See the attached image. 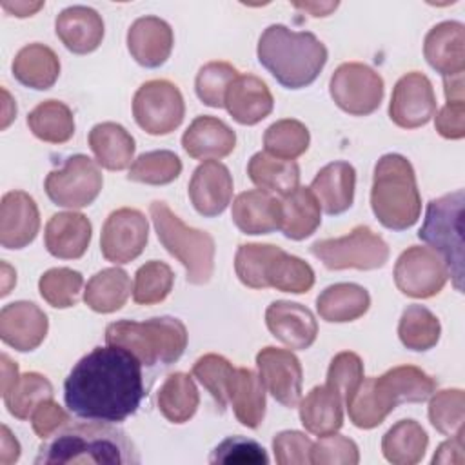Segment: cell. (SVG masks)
Returning <instances> with one entry per match:
<instances>
[{
	"label": "cell",
	"instance_id": "obj_1",
	"mask_svg": "<svg viewBox=\"0 0 465 465\" xmlns=\"http://www.w3.org/2000/svg\"><path fill=\"white\" fill-rule=\"evenodd\" d=\"M145 394L142 361L120 345L94 347L74 363L64 381L67 409L105 423L133 416Z\"/></svg>",
	"mask_w": 465,
	"mask_h": 465
},
{
	"label": "cell",
	"instance_id": "obj_2",
	"mask_svg": "<svg viewBox=\"0 0 465 465\" xmlns=\"http://www.w3.org/2000/svg\"><path fill=\"white\" fill-rule=\"evenodd\" d=\"M35 463L136 465L140 463V456L122 429L91 420L87 423L65 425L53 438H47L40 445Z\"/></svg>",
	"mask_w": 465,
	"mask_h": 465
},
{
	"label": "cell",
	"instance_id": "obj_3",
	"mask_svg": "<svg viewBox=\"0 0 465 465\" xmlns=\"http://www.w3.org/2000/svg\"><path fill=\"white\" fill-rule=\"evenodd\" d=\"M258 62L287 89L311 85L327 64V47L309 31H292L283 24L269 25L256 47Z\"/></svg>",
	"mask_w": 465,
	"mask_h": 465
},
{
	"label": "cell",
	"instance_id": "obj_4",
	"mask_svg": "<svg viewBox=\"0 0 465 465\" xmlns=\"http://www.w3.org/2000/svg\"><path fill=\"white\" fill-rule=\"evenodd\" d=\"M371 207L378 222L391 231H405L418 222L421 196L412 163L403 154L387 153L376 162Z\"/></svg>",
	"mask_w": 465,
	"mask_h": 465
},
{
	"label": "cell",
	"instance_id": "obj_5",
	"mask_svg": "<svg viewBox=\"0 0 465 465\" xmlns=\"http://www.w3.org/2000/svg\"><path fill=\"white\" fill-rule=\"evenodd\" d=\"M105 343L127 349L145 367L171 365L182 358L187 347V329L182 320L173 316H156L145 322L118 320L107 325Z\"/></svg>",
	"mask_w": 465,
	"mask_h": 465
},
{
	"label": "cell",
	"instance_id": "obj_6",
	"mask_svg": "<svg viewBox=\"0 0 465 465\" xmlns=\"http://www.w3.org/2000/svg\"><path fill=\"white\" fill-rule=\"evenodd\" d=\"M149 213L160 243L185 267L187 282L205 285L214 271V238L185 225L162 200L153 202Z\"/></svg>",
	"mask_w": 465,
	"mask_h": 465
},
{
	"label": "cell",
	"instance_id": "obj_7",
	"mask_svg": "<svg viewBox=\"0 0 465 465\" xmlns=\"http://www.w3.org/2000/svg\"><path fill=\"white\" fill-rule=\"evenodd\" d=\"M463 189L430 200L418 231V238L443 258L456 291L463 280Z\"/></svg>",
	"mask_w": 465,
	"mask_h": 465
},
{
	"label": "cell",
	"instance_id": "obj_8",
	"mask_svg": "<svg viewBox=\"0 0 465 465\" xmlns=\"http://www.w3.org/2000/svg\"><path fill=\"white\" fill-rule=\"evenodd\" d=\"M311 252L331 271H374L389 260L387 242L367 225H356L340 238L318 240L311 245Z\"/></svg>",
	"mask_w": 465,
	"mask_h": 465
},
{
	"label": "cell",
	"instance_id": "obj_9",
	"mask_svg": "<svg viewBox=\"0 0 465 465\" xmlns=\"http://www.w3.org/2000/svg\"><path fill=\"white\" fill-rule=\"evenodd\" d=\"M133 116L147 134L163 136L173 133L185 116L182 91L163 78L142 84L133 96Z\"/></svg>",
	"mask_w": 465,
	"mask_h": 465
},
{
	"label": "cell",
	"instance_id": "obj_10",
	"mask_svg": "<svg viewBox=\"0 0 465 465\" xmlns=\"http://www.w3.org/2000/svg\"><path fill=\"white\" fill-rule=\"evenodd\" d=\"M104 185V176L98 163L85 154L65 158L60 169L47 174L44 182L45 194L58 207L82 209L91 205Z\"/></svg>",
	"mask_w": 465,
	"mask_h": 465
},
{
	"label": "cell",
	"instance_id": "obj_11",
	"mask_svg": "<svg viewBox=\"0 0 465 465\" xmlns=\"http://www.w3.org/2000/svg\"><path fill=\"white\" fill-rule=\"evenodd\" d=\"M383 78L361 62L338 65L329 82V93L334 104L352 116L374 113L383 100Z\"/></svg>",
	"mask_w": 465,
	"mask_h": 465
},
{
	"label": "cell",
	"instance_id": "obj_12",
	"mask_svg": "<svg viewBox=\"0 0 465 465\" xmlns=\"http://www.w3.org/2000/svg\"><path fill=\"white\" fill-rule=\"evenodd\" d=\"M449 280L443 258L430 247L411 245L396 260L394 283L411 298H432Z\"/></svg>",
	"mask_w": 465,
	"mask_h": 465
},
{
	"label": "cell",
	"instance_id": "obj_13",
	"mask_svg": "<svg viewBox=\"0 0 465 465\" xmlns=\"http://www.w3.org/2000/svg\"><path fill=\"white\" fill-rule=\"evenodd\" d=\"M149 240V223L142 211L122 207L113 211L102 227L100 251L102 256L116 265L136 260Z\"/></svg>",
	"mask_w": 465,
	"mask_h": 465
},
{
	"label": "cell",
	"instance_id": "obj_14",
	"mask_svg": "<svg viewBox=\"0 0 465 465\" xmlns=\"http://www.w3.org/2000/svg\"><path fill=\"white\" fill-rule=\"evenodd\" d=\"M258 376L265 391L283 407H296L302 400L303 371L300 360L287 349L263 347L256 354Z\"/></svg>",
	"mask_w": 465,
	"mask_h": 465
},
{
	"label": "cell",
	"instance_id": "obj_15",
	"mask_svg": "<svg viewBox=\"0 0 465 465\" xmlns=\"http://www.w3.org/2000/svg\"><path fill=\"white\" fill-rule=\"evenodd\" d=\"M436 113V94L430 80L418 71L403 74L391 96L389 116L391 120L403 129H416L434 116Z\"/></svg>",
	"mask_w": 465,
	"mask_h": 465
},
{
	"label": "cell",
	"instance_id": "obj_16",
	"mask_svg": "<svg viewBox=\"0 0 465 465\" xmlns=\"http://www.w3.org/2000/svg\"><path fill=\"white\" fill-rule=\"evenodd\" d=\"M49 320L33 302H13L0 311V338L18 352L35 351L47 336Z\"/></svg>",
	"mask_w": 465,
	"mask_h": 465
},
{
	"label": "cell",
	"instance_id": "obj_17",
	"mask_svg": "<svg viewBox=\"0 0 465 465\" xmlns=\"http://www.w3.org/2000/svg\"><path fill=\"white\" fill-rule=\"evenodd\" d=\"M265 323L278 341L294 351L309 349L318 336L314 314L296 302H272L265 311Z\"/></svg>",
	"mask_w": 465,
	"mask_h": 465
},
{
	"label": "cell",
	"instance_id": "obj_18",
	"mask_svg": "<svg viewBox=\"0 0 465 465\" xmlns=\"http://www.w3.org/2000/svg\"><path fill=\"white\" fill-rule=\"evenodd\" d=\"M193 207L205 218L222 214L232 198V176L218 160L202 162L189 182Z\"/></svg>",
	"mask_w": 465,
	"mask_h": 465
},
{
	"label": "cell",
	"instance_id": "obj_19",
	"mask_svg": "<svg viewBox=\"0 0 465 465\" xmlns=\"http://www.w3.org/2000/svg\"><path fill=\"white\" fill-rule=\"evenodd\" d=\"M38 205L24 191H9L0 203V243L5 249H24L38 234Z\"/></svg>",
	"mask_w": 465,
	"mask_h": 465
},
{
	"label": "cell",
	"instance_id": "obj_20",
	"mask_svg": "<svg viewBox=\"0 0 465 465\" xmlns=\"http://www.w3.org/2000/svg\"><path fill=\"white\" fill-rule=\"evenodd\" d=\"M174 45L171 25L160 16H140L127 31V49L131 56L147 69H156L167 62Z\"/></svg>",
	"mask_w": 465,
	"mask_h": 465
},
{
	"label": "cell",
	"instance_id": "obj_21",
	"mask_svg": "<svg viewBox=\"0 0 465 465\" xmlns=\"http://www.w3.org/2000/svg\"><path fill=\"white\" fill-rule=\"evenodd\" d=\"M427 64L443 78L463 74L465 71V27L461 22L447 20L436 24L423 40Z\"/></svg>",
	"mask_w": 465,
	"mask_h": 465
},
{
	"label": "cell",
	"instance_id": "obj_22",
	"mask_svg": "<svg viewBox=\"0 0 465 465\" xmlns=\"http://www.w3.org/2000/svg\"><path fill=\"white\" fill-rule=\"evenodd\" d=\"M223 107L234 122L254 125L272 113L274 98L262 78L254 74H238L225 91Z\"/></svg>",
	"mask_w": 465,
	"mask_h": 465
},
{
	"label": "cell",
	"instance_id": "obj_23",
	"mask_svg": "<svg viewBox=\"0 0 465 465\" xmlns=\"http://www.w3.org/2000/svg\"><path fill=\"white\" fill-rule=\"evenodd\" d=\"M93 225L82 213L65 211L49 218L44 231V243L51 256L60 260H78L91 243Z\"/></svg>",
	"mask_w": 465,
	"mask_h": 465
},
{
	"label": "cell",
	"instance_id": "obj_24",
	"mask_svg": "<svg viewBox=\"0 0 465 465\" xmlns=\"http://www.w3.org/2000/svg\"><path fill=\"white\" fill-rule=\"evenodd\" d=\"M54 31L65 49L74 54H87L102 44L104 20L93 7L71 5L56 16Z\"/></svg>",
	"mask_w": 465,
	"mask_h": 465
},
{
	"label": "cell",
	"instance_id": "obj_25",
	"mask_svg": "<svg viewBox=\"0 0 465 465\" xmlns=\"http://www.w3.org/2000/svg\"><path fill=\"white\" fill-rule=\"evenodd\" d=\"M234 131L216 116H196L182 136L183 151L194 160H214L232 153Z\"/></svg>",
	"mask_w": 465,
	"mask_h": 465
},
{
	"label": "cell",
	"instance_id": "obj_26",
	"mask_svg": "<svg viewBox=\"0 0 465 465\" xmlns=\"http://www.w3.org/2000/svg\"><path fill=\"white\" fill-rule=\"evenodd\" d=\"M356 171L349 162H331L322 167L311 182V191L320 207L331 214L345 213L354 200Z\"/></svg>",
	"mask_w": 465,
	"mask_h": 465
},
{
	"label": "cell",
	"instance_id": "obj_27",
	"mask_svg": "<svg viewBox=\"0 0 465 465\" xmlns=\"http://www.w3.org/2000/svg\"><path fill=\"white\" fill-rule=\"evenodd\" d=\"M322 223V207L309 187H298L278 200V231L289 240H305Z\"/></svg>",
	"mask_w": 465,
	"mask_h": 465
},
{
	"label": "cell",
	"instance_id": "obj_28",
	"mask_svg": "<svg viewBox=\"0 0 465 465\" xmlns=\"http://www.w3.org/2000/svg\"><path fill=\"white\" fill-rule=\"evenodd\" d=\"M227 401L243 427L258 429L262 425L265 418V387L254 371L245 367L232 371Z\"/></svg>",
	"mask_w": 465,
	"mask_h": 465
},
{
	"label": "cell",
	"instance_id": "obj_29",
	"mask_svg": "<svg viewBox=\"0 0 465 465\" xmlns=\"http://www.w3.org/2000/svg\"><path fill=\"white\" fill-rule=\"evenodd\" d=\"M231 218L243 234H269L278 229V198L262 189L243 191L232 202Z\"/></svg>",
	"mask_w": 465,
	"mask_h": 465
},
{
	"label": "cell",
	"instance_id": "obj_30",
	"mask_svg": "<svg viewBox=\"0 0 465 465\" xmlns=\"http://www.w3.org/2000/svg\"><path fill=\"white\" fill-rule=\"evenodd\" d=\"M13 76L25 87L47 91L60 76V60L56 53L44 44L24 45L11 64Z\"/></svg>",
	"mask_w": 465,
	"mask_h": 465
},
{
	"label": "cell",
	"instance_id": "obj_31",
	"mask_svg": "<svg viewBox=\"0 0 465 465\" xmlns=\"http://www.w3.org/2000/svg\"><path fill=\"white\" fill-rule=\"evenodd\" d=\"M89 147L98 165L109 171H124L134 156V138L116 122L96 124L89 131Z\"/></svg>",
	"mask_w": 465,
	"mask_h": 465
},
{
	"label": "cell",
	"instance_id": "obj_32",
	"mask_svg": "<svg viewBox=\"0 0 465 465\" xmlns=\"http://www.w3.org/2000/svg\"><path fill=\"white\" fill-rule=\"evenodd\" d=\"M300 421L311 434L327 436L343 425V400L327 385H316L300 400Z\"/></svg>",
	"mask_w": 465,
	"mask_h": 465
},
{
	"label": "cell",
	"instance_id": "obj_33",
	"mask_svg": "<svg viewBox=\"0 0 465 465\" xmlns=\"http://www.w3.org/2000/svg\"><path fill=\"white\" fill-rule=\"evenodd\" d=\"M371 307V296L358 283H334L316 298V311L329 323H347L363 316Z\"/></svg>",
	"mask_w": 465,
	"mask_h": 465
},
{
	"label": "cell",
	"instance_id": "obj_34",
	"mask_svg": "<svg viewBox=\"0 0 465 465\" xmlns=\"http://www.w3.org/2000/svg\"><path fill=\"white\" fill-rule=\"evenodd\" d=\"M251 182L267 193L287 196L300 187V167L294 160H282L265 151L251 156L247 163Z\"/></svg>",
	"mask_w": 465,
	"mask_h": 465
},
{
	"label": "cell",
	"instance_id": "obj_35",
	"mask_svg": "<svg viewBox=\"0 0 465 465\" xmlns=\"http://www.w3.org/2000/svg\"><path fill=\"white\" fill-rule=\"evenodd\" d=\"M131 296V278L120 267H107L89 278L84 302L85 305L102 314L114 312L125 305Z\"/></svg>",
	"mask_w": 465,
	"mask_h": 465
},
{
	"label": "cell",
	"instance_id": "obj_36",
	"mask_svg": "<svg viewBox=\"0 0 465 465\" xmlns=\"http://www.w3.org/2000/svg\"><path fill=\"white\" fill-rule=\"evenodd\" d=\"M376 381L396 407L400 403H421L436 391V381L414 365L392 367Z\"/></svg>",
	"mask_w": 465,
	"mask_h": 465
},
{
	"label": "cell",
	"instance_id": "obj_37",
	"mask_svg": "<svg viewBox=\"0 0 465 465\" xmlns=\"http://www.w3.org/2000/svg\"><path fill=\"white\" fill-rule=\"evenodd\" d=\"M427 445L429 436L416 420L396 421L381 438L383 458L394 465H414L421 461Z\"/></svg>",
	"mask_w": 465,
	"mask_h": 465
},
{
	"label": "cell",
	"instance_id": "obj_38",
	"mask_svg": "<svg viewBox=\"0 0 465 465\" xmlns=\"http://www.w3.org/2000/svg\"><path fill=\"white\" fill-rule=\"evenodd\" d=\"M349 420L358 429H374L396 409L381 391L376 378H363L352 396L345 401Z\"/></svg>",
	"mask_w": 465,
	"mask_h": 465
},
{
	"label": "cell",
	"instance_id": "obj_39",
	"mask_svg": "<svg viewBox=\"0 0 465 465\" xmlns=\"http://www.w3.org/2000/svg\"><path fill=\"white\" fill-rule=\"evenodd\" d=\"M200 403L198 389L185 372H173L165 378L158 391V409L171 423L189 421Z\"/></svg>",
	"mask_w": 465,
	"mask_h": 465
},
{
	"label": "cell",
	"instance_id": "obj_40",
	"mask_svg": "<svg viewBox=\"0 0 465 465\" xmlns=\"http://www.w3.org/2000/svg\"><path fill=\"white\" fill-rule=\"evenodd\" d=\"M27 125L38 140L47 143H65L74 134L73 111L60 100L40 102L27 114Z\"/></svg>",
	"mask_w": 465,
	"mask_h": 465
},
{
	"label": "cell",
	"instance_id": "obj_41",
	"mask_svg": "<svg viewBox=\"0 0 465 465\" xmlns=\"http://www.w3.org/2000/svg\"><path fill=\"white\" fill-rule=\"evenodd\" d=\"M265 283L282 292L303 294L314 285V271L305 260L280 249L267 263Z\"/></svg>",
	"mask_w": 465,
	"mask_h": 465
},
{
	"label": "cell",
	"instance_id": "obj_42",
	"mask_svg": "<svg viewBox=\"0 0 465 465\" xmlns=\"http://www.w3.org/2000/svg\"><path fill=\"white\" fill-rule=\"evenodd\" d=\"M441 334L440 320L423 305H409L400 318L398 336L400 341L416 352L432 349Z\"/></svg>",
	"mask_w": 465,
	"mask_h": 465
},
{
	"label": "cell",
	"instance_id": "obj_43",
	"mask_svg": "<svg viewBox=\"0 0 465 465\" xmlns=\"http://www.w3.org/2000/svg\"><path fill=\"white\" fill-rule=\"evenodd\" d=\"M2 396L11 416L16 420H27L40 401L53 398V385L40 372H25L20 374L16 383Z\"/></svg>",
	"mask_w": 465,
	"mask_h": 465
},
{
	"label": "cell",
	"instance_id": "obj_44",
	"mask_svg": "<svg viewBox=\"0 0 465 465\" xmlns=\"http://www.w3.org/2000/svg\"><path fill=\"white\" fill-rule=\"evenodd\" d=\"M309 142L311 134L305 124L292 118L276 120L263 134L265 153L282 160H294L302 156L309 149Z\"/></svg>",
	"mask_w": 465,
	"mask_h": 465
},
{
	"label": "cell",
	"instance_id": "obj_45",
	"mask_svg": "<svg viewBox=\"0 0 465 465\" xmlns=\"http://www.w3.org/2000/svg\"><path fill=\"white\" fill-rule=\"evenodd\" d=\"M182 173V160L178 154L167 149L149 151L140 154L129 167L127 180L147 183V185H165L174 182Z\"/></svg>",
	"mask_w": 465,
	"mask_h": 465
},
{
	"label": "cell",
	"instance_id": "obj_46",
	"mask_svg": "<svg viewBox=\"0 0 465 465\" xmlns=\"http://www.w3.org/2000/svg\"><path fill=\"white\" fill-rule=\"evenodd\" d=\"M173 269L160 260L145 262L134 274L133 300L140 305H153L163 302L173 291Z\"/></svg>",
	"mask_w": 465,
	"mask_h": 465
},
{
	"label": "cell",
	"instance_id": "obj_47",
	"mask_svg": "<svg viewBox=\"0 0 465 465\" xmlns=\"http://www.w3.org/2000/svg\"><path fill=\"white\" fill-rule=\"evenodd\" d=\"M84 276L69 267L45 271L38 280L40 296L54 309H69L78 303Z\"/></svg>",
	"mask_w": 465,
	"mask_h": 465
},
{
	"label": "cell",
	"instance_id": "obj_48",
	"mask_svg": "<svg viewBox=\"0 0 465 465\" xmlns=\"http://www.w3.org/2000/svg\"><path fill=\"white\" fill-rule=\"evenodd\" d=\"M280 249L272 243H242L234 256L238 280L251 289H267L265 269Z\"/></svg>",
	"mask_w": 465,
	"mask_h": 465
},
{
	"label": "cell",
	"instance_id": "obj_49",
	"mask_svg": "<svg viewBox=\"0 0 465 465\" xmlns=\"http://www.w3.org/2000/svg\"><path fill=\"white\" fill-rule=\"evenodd\" d=\"M429 420L430 425L445 436L463 430L465 392L461 389H443L436 392L429 401Z\"/></svg>",
	"mask_w": 465,
	"mask_h": 465
},
{
	"label": "cell",
	"instance_id": "obj_50",
	"mask_svg": "<svg viewBox=\"0 0 465 465\" xmlns=\"http://www.w3.org/2000/svg\"><path fill=\"white\" fill-rule=\"evenodd\" d=\"M238 76V69L229 62H207L200 67L194 78L196 96L209 107H223V98L229 84Z\"/></svg>",
	"mask_w": 465,
	"mask_h": 465
},
{
	"label": "cell",
	"instance_id": "obj_51",
	"mask_svg": "<svg viewBox=\"0 0 465 465\" xmlns=\"http://www.w3.org/2000/svg\"><path fill=\"white\" fill-rule=\"evenodd\" d=\"M234 367L220 354H203L193 365V376L211 392L216 405L223 412L227 407V389Z\"/></svg>",
	"mask_w": 465,
	"mask_h": 465
},
{
	"label": "cell",
	"instance_id": "obj_52",
	"mask_svg": "<svg viewBox=\"0 0 465 465\" xmlns=\"http://www.w3.org/2000/svg\"><path fill=\"white\" fill-rule=\"evenodd\" d=\"M363 380V361L356 352H338L327 371V387L340 394L343 403L352 396Z\"/></svg>",
	"mask_w": 465,
	"mask_h": 465
},
{
	"label": "cell",
	"instance_id": "obj_53",
	"mask_svg": "<svg viewBox=\"0 0 465 465\" xmlns=\"http://www.w3.org/2000/svg\"><path fill=\"white\" fill-rule=\"evenodd\" d=\"M209 461L225 465H267L269 456L258 441L243 436H229L214 447Z\"/></svg>",
	"mask_w": 465,
	"mask_h": 465
},
{
	"label": "cell",
	"instance_id": "obj_54",
	"mask_svg": "<svg viewBox=\"0 0 465 465\" xmlns=\"http://www.w3.org/2000/svg\"><path fill=\"white\" fill-rule=\"evenodd\" d=\"M358 461V445L347 436L332 432L320 436V440L312 443L311 463L314 465H356Z\"/></svg>",
	"mask_w": 465,
	"mask_h": 465
},
{
	"label": "cell",
	"instance_id": "obj_55",
	"mask_svg": "<svg viewBox=\"0 0 465 465\" xmlns=\"http://www.w3.org/2000/svg\"><path fill=\"white\" fill-rule=\"evenodd\" d=\"M272 450L278 465H307L312 440L300 430H282L272 438Z\"/></svg>",
	"mask_w": 465,
	"mask_h": 465
},
{
	"label": "cell",
	"instance_id": "obj_56",
	"mask_svg": "<svg viewBox=\"0 0 465 465\" xmlns=\"http://www.w3.org/2000/svg\"><path fill=\"white\" fill-rule=\"evenodd\" d=\"M69 423V414L53 398L40 401L31 414V427L42 440L51 438Z\"/></svg>",
	"mask_w": 465,
	"mask_h": 465
},
{
	"label": "cell",
	"instance_id": "obj_57",
	"mask_svg": "<svg viewBox=\"0 0 465 465\" xmlns=\"http://www.w3.org/2000/svg\"><path fill=\"white\" fill-rule=\"evenodd\" d=\"M436 131L447 140L465 136V100H447L434 120Z\"/></svg>",
	"mask_w": 465,
	"mask_h": 465
},
{
	"label": "cell",
	"instance_id": "obj_58",
	"mask_svg": "<svg viewBox=\"0 0 465 465\" xmlns=\"http://www.w3.org/2000/svg\"><path fill=\"white\" fill-rule=\"evenodd\" d=\"M436 463H456V465H463L465 463V454H463V430L452 434L450 440L443 441L434 456H432V465Z\"/></svg>",
	"mask_w": 465,
	"mask_h": 465
},
{
	"label": "cell",
	"instance_id": "obj_59",
	"mask_svg": "<svg viewBox=\"0 0 465 465\" xmlns=\"http://www.w3.org/2000/svg\"><path fill=\"white\" fill-rule=\"evenodd\" d=\"M20 443L18 440L11 434V430L2 425V438H0V463L2 465H11L18 461L20 458Z\"/></svg>",
	"mask_w": 465,
	"mask_h": 465
},
{
	"label": "cell",
	"instance_id": "obj_60",
	"mask_svg": "<svg viewBox=\"0 0 465 465\" xmlns=\"http://www.w3.org/2000/svg\"><path fill=\"white\" fill-rule=\"evenodd\" d=\"M2 7L11 13L13 16L24 18L35 15L38 9L44 7V2H2Z\"/></svg>",
	"mask_w": 465,
	"mask_h": 465
},
{
	"label": "cell",
	"instance_id": "obj_61",
	"mask_svg": "<svg viewBox=\"0 0 465 465\" xmlns=\"http://www.w3.org/2000/svg\"><path fill=\"white\" fill-rule=\"evenodd\" d=\"M0 361H2V394H4L16 383L20 374H18V365L11 361L7 354H2Z\"/></svg>",
	"mask_w": 465,
	"mask_h": 465
},
{
	"label": "cell",
	"instance_id": "obj_62",
	"mask_svg": "<svg viewBox=\"0 0 465 465\" xmlns=\"http://www.w3.org/2000/svg\"><path fill=\"white\" fill-rule=\"evenodd\" d=\"M294 7L303 9L312 16H327L338 7V2H296Z\"/></svg>",
	"mask_w": 465,
	"mask_h": 465
},
{
	"label": "cell",
	"instance_id": "obj_63",
	"mask_svg": "<svg viewBox=\"0 0 465 465\" xmlns=\"http://www.w3.org/2000/svg\"><path fill=\"white\" fill-rule=\"evenodd\" d=\"M2 271H4V278H2V296H7L11 291H9V283H7V280L9 282H13V283H16V274H15V271L7 265V263H2Z\"/></svg>",
	"mask_w": 465,
	"mask_h": 465
}]
</instances>
